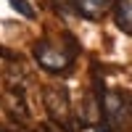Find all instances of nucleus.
Instances as JSON below:
<instances>
[{"mask_svg":"<svg viewBox=\"0 0 132 132\" xmlns=\"http://www.w3.org/2000/svg\"><path fill=\"white\" fill-rule=\"evenodd\" d=\"M74 53L77 45L71 37H58V40H40L37 48H35V58L45 71H63L66 66L74 61Z\"/></svg>","mask_w":132,"mask_h":132,"instance_id":"1","label":"nucleus"},{"mask_svg":"<svg viewBox=\"0 0 132 132\" xmlns=\"http://www.w3.org/2000/svg\"><path fill=\"white\" fill-rule=\"evenodd\" d=\"M101 103H103L106 122L111 127H124L127 124V119L132 114V103H129L127 95H122V93H106Z\"/></svg>","mask_w":132,"mask_h":132,"instance_id":"2","label":"nucleus"},{"mask_svg":"<svg viewBox=\"0 0 132 132\" xmlns=\"http://www.w3.org/2000/svg\"><path fill=\"white\" fill-rule=\"evenodd\" d=\"M74 5H77V13L82 19L98 21V19H103L108 11L116 5V0H74Z\"/></svg>","mask_w":132,"mask_h":132,"instance_id":"3","label":"nucleus"},{"mask_svg":"<svg viewBox=\"0 0 132 132\" xmlns=\"http://www.w3.org/2000/svg\"><path fill=\"white\" fill-rule=\"evenodd\" d=\"M114 21H116V27L122 29L124 35H132V0H116Z\"/></svg>","mask_w":132,"mask_h":132,"instance_id":"4","label":"nucleus"},{"mask_svg":"<svg viewBox=\"0 0 132 132\" xmlns=\"http://www.w3.org/2000/svg\"><path fill=\"white\" fill-rule=\"evenodd\" d=\"M8 3H11V8H13L16 11V13H21V16H24V19H35L37 13H35V8H32V3H29V0H8Z\"/></svg>","mask_w":132,"mask_h":132,"instance_id":"5","label":"nucleus"}]
</instances>
